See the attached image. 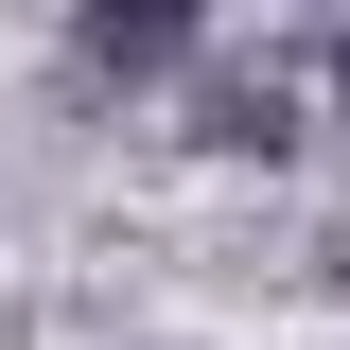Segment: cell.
<instances>
[{
  "label": "cell",
  "instance_id": "1",
  "mask_svg": "<svg viewBox=\"0 0 350 350\" xmlns=\"http://www.w3.org/2000/svg\"><path fill=\"white\" fill-rule=\"evenodd\" d=\"M193 140L280 175V158H298V70H211V88H193Z\"/></svg>",
  "mask_w": 350,
  "mask_h": 350
},
{
  "label": "cell",
  "instance_id": "2",
  "mask_svg": "<svg viewBox=\"0 0 350 350\" xmlns=\"http://www.w3.org/2000/svg\"><path fill=\"white\" fill-rule=\"evenodd\" d=\"M193 18H211V0H70V53H88V70H175V53H193Z\"/></svg>",
  "mask_w": 350,
  "mask_h": 350
},
{
  "label": "cell",
  "instance_id": "3",
  "mask_svg": "<svg viewBox=\"0 0 350 350\" xmlns=\"http://www.w3.org/2000/svg\"><path fill=\"white\" fill-rule=\"evenodd\" d=\"M315 280H333V298H350V228H333V245H315Z\"/></svg>",
  "mask_w": 350,
  "mask_h": 350
},
{
  "label": "cell",
  "instance_id": "4",
  "mask_svg": "<svg viewBox=\"0 0 350 350\" xmlns=\"http://www.w3.org/2000/svg\"><path fill=\"white\" fill-rule=\"evenodd\" d=\"M333 105H350V36H333Z\"/></svg>",
  "mask_w": 350,
  "mask_h": 350
}]
</instances>
